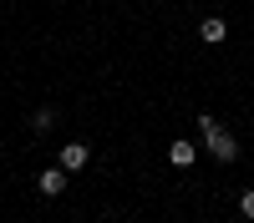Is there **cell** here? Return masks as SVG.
Here are the masks:
<instances>
[{"mask_svg":"<svg viewBox=\"0 0 254 223\" xmlns=\"http://www.w3.org/2000/svg\"><path fill=\"white\" fill-rule=\"evenodd\" d=\"M198 142L208 147V157H214V162H239V137L224 132L208 112H198Z\"/></svg>","mask_w":254,"mask_h":223,"instance_id":"6da1fadb","label":"cell"},{"mask_svg":"<svg viewBox=\"0 0 254 223\" xmlns=\"http://www.w3.org/2000/svg\"><path fill=\"white\" fill-rule=\"evenodd\" d=\"M87 162H92V147H87V142H66V147H61V168H66V173H81Z\"/></svg>","mask_w":254,"mask_h":223,"instance_id":"7a4b0ae2","label":"cell"},{"mask_svg":"<svg viewBox=\"0 0 254 223\" xmlns=\"http://www.w3.org/2000/svg\"><path fill=\"white\" fill-rule=\"evenodd\" d=\"M36 188L46 193V198H56V193H66V168H61V162H56V168H46V173L36 178Z\"/></svg>","mask_w":254,"mask_h":223,"instance_id":"3957f363","label":"cell"},{"mask_svg":"<svg viewBox=\"0 0 254 223\" xmlns=\"http://www.w3.org/2000/svg\"><path fill=\"white\" fill-rule=\"evenodd\" d=\"M193 157H198V147L188 137H173V147H168V162H173V168H193Z\"/></svg>","mask_w":254,"mask_h":223,"instance_id":"277c9868","label":"cell"},{"mask_svg":"<svg viewBox=\"0 0 254 223\" xmlns=\"http://www.w3.org/2000/svg\"><path fill=\"white\" fill-rule=\"evenodd\" d=\"M198 36L208 41V46H224V41H229V20L224 15H208L203 26H198Z\"/></svg>","mask_w":254,"mask_h":223,"instance_id":"5b68a950","label":"cell"},{"mask_svg":"<svg viewBox=\"0 0 254 223\" xmlns=\"http://www.w3.org/2000/svg\"><path fill=\"white\" fill-rule=\"evenodd\" d=\"M31 127H36V132H51V127H56V107H36V112H31Z\"/></svg>","mask_w":254,"mask_h":223,"instance_id":"8992f818","label":"cell"},{"mask_svg":"<svg viewBox=\"0 0 254 223\" xmlns=\"http://www.w3.org/2000/svg\"><path fill=\"white\" fill-rule=\"evenodd\" d=\"M239 213H244V218H254V188H244V193H239Z\"/></svg>","mask_w":254,"mask_h":223,"instance_id":"52a82bcc","label":"cell"}]
</instances>
